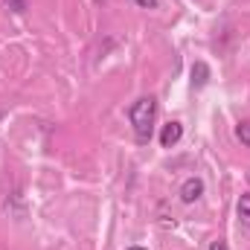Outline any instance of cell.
Wrapping results in <instances>:
<instances>
[{
	"mask_svg": "<svg viewBox=\"0 0 250 250\" xmlns=\"http://www.w3.org/2000/svg\"><path fill=\"white\" fill-rule=\"evenodd\" d=\"M154 117H157V99H154V96H140V99L128 108V123L134 128L137 143H148V140H151Z\"/></svg>",
	"mask_w": 250,
	"mask_h": 250,
	"instance_id": "6da1fadb",
	"label": "cell"
},
{
	"mask_svg": "<svg viewBox=\"0 0 250 250\" xmlns=\"http://www.w3.org/2000/svg\"><path fill=\"white\" fill-rule=\"evenodd\" d=\"M181 201L184 204H195V201H201V195H204V181L201 178H187L184 184H181Z\"/></svg>",
	"mask_w": 250,
	"mask_h": 250,
	"instance_id": "7a4b0ae2",
	"label": "cell"
},
{
	"mask_svg": "<svg viewBox=\"0 0 250 250\" xmlns=\"http://www.w3.org/2000/svg\"><path fill=\"white\" fill-rule=\"evenodd\" d=\"M181 137H184V125L178 123V120H172L169 125H163V131H160V146L172 148V146L181 143Z\"/></svg>",
	"mask_w": 250,
	"mask_h": 250,
	"instance_id": "3957f363",
	"label": "cell"
},
{
	"mask_svg": "<svg viewBox=\"0 0 250 250\" xmlns=\"http://www.w3.org/2000/svg\"><path fill=\"white\" fill-rule=\"evenodd\" d=\"M209 76H212V73H209V64L207 62L192 64V87H198V90L207 87V84H209Z\"/></svg>",
	"mask_w": 250,
	"mask_h": 250,
	"instance_id": "277c9868",
	"label": "cell"
},
{
	"mask_svg": "<svg viewBox=\"0 0 250 250\" xmlns=\"http://www.w3.org/2000/svg\"><path fill=\"white\" fill-rule=\"evenodd\" d=\"M236 212H239V221L250 227V192H245L242 198H239V204H236Z\"/></svg>",
	"mask_w": 250,
	"mask_h": 250,
	"instance_id": "5b68a950",
	"label": "cell"
},
{
	"mask_svg": "<svg viewBox=\"0 0 250 250\" xmlns=\"http://www.w3.org/2000/svg\"><path fill=\"white\" fill-rule=\"evenodd\" d=\"M236 137L242 140V146H248L250 148V120H245V123L236 125Z\"/></svg>",
	"mask_w": 250,
	"mask_h": 250,
	"instance_id": "8992f818",
	"label": "cell"
},
{
	"mask_svg": "<svg viewBox=\"0 0 250 250\" xmlns=\"http://www.w3.org/2000/svg\"><path fill=\"white\" fill-rule=\"evenodd\" d=\"M3 6H6L9 12H15V15L26 12V0H3Z\"/></svg>",
	"mask_w": 250,
	"mask_h": 250,
	"instance_id": "52a82bcc",
	"label": "cell"
},
{
	"mask_svg": "<svg viewBox=\"0 0 250 250\" xmlns=\"http://www.w3.org/2000/svg\"><path fill=\"white\" fill-rule=\"evenodd\" d=\"M131 3L140 9H157V0H131Z\"/></svg>",
	"mask_w": 250,
	"mask_h": 250,
	"instance_id": "ba28073f",
	"label": "cell"
},
{
	"mask_svg": "<svg viewBox=\"0 0 250 250\" xmlns=\"http://www.w3.org/2000/svg\"><path fill=\"white\" fill-rule=\"evenodd\" d=\"M209 250H230V248H227V242H224V239H215V242L209 245Z\"/></svg>",
	"mask_w": 250,
	"mask_h": 250,
	"instance_id": "9c48e42d",
	"label": "cell"
},
{
	"mask_svg": "<svg viewBox=\"0 0 250 250\" xmlns=\"http://www.w3.org/2000/svg\"><path fill=\"white\" fill-rule=\"evenodd\" d=\"M128 250H146V248H140V245H134V248H128Z\"/></svg>",
	"mask_w": 250,
	"mask_h": 250,
	"instance_id": "30bf717a",
	"label": "cell"
}]
</instances>
